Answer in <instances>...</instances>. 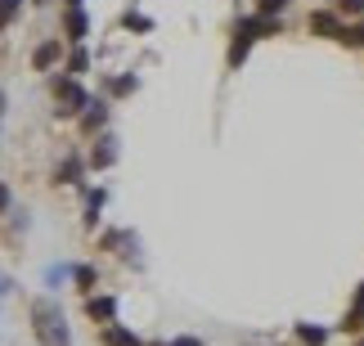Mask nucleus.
I'll list each match as a JSON object with an SVG mask.
<instances>
[{
	"label": "nucleus",
	"instance_id": "f257e3e1",
	"mask_svg": "<svg viewBox=\"0 0 364 346\" xmlns=\"http://www.w3.org/2000/svg\"><path fill=\"white\" fill-rule=\"evenodd\" d=\"M32 328H36L41 346H73V337H68V324H63V310L54 306V301H46V297L32 306Z\"/></svg>",
	"mask_w": 364,
	"mask_h": 346
},
{
	"label": "nucleus",
	"instance_id": "f03ea898",
	"mask_svg": "<svg viewBox=\"0 0 364 346\" xmlns=\"http://www.w3.org/2000/svg\"><path fill=\"white\" fill-rule=\"evenodd\" d=\"M54 104H59L63 117H73V113L86 108V90H81L77 81H59V86H54Z\"/></svg>",
	"mask_w": 364,
	"mask_h": 346
},
{
	"label": "nucleus",
	"instance_id": "7ed1b4c3",
	"mask_svg": "<svg viewBox=\"0 0 364 346\" xmlns=\"http://www.w3.org/2000/svg\"><path fill=\"white\" fill-rule=\"evenodd\" d=\"M86 310L95 315V320H113V315H117V301H113V297H90Z\"/></svg>",
	"mask_w": 364,
	"mask_h": 346
},
{
	"label": "nucleus",
	"instance_id": "20e7f679",
	"mask_svg": "<svg viewBox=\"0 0 364 346\" xmlns=\"http://www.w3.org/2000/svg\"><path fill=\"white\" fill-rule=\"evenodd\" d=\"M311 32H328V36H346L342 27H338V18L333 13H311Z\"/></svg>",
	"mask_w": 364,
	"mask_h": 346
},
{
	"label": "nucleus",
	"instance_id": "39448f33",
	"mask_svg": "<svg viewBox=\"0 0 364 346\" xmlns=\"http://www.w3.org/2000/svg\"><path fill=\"white\" fill-rule=\"evenodd\" d=\"M63 27H68V36H73V40H81V36H86V27H90V23H86V13H81V9L73 5V9H68V23H63Z\"/></svg>",
	"mask_w": 364,
	"mask_h": 346
},
{
	"label": "nucleus",
	"instance_id": "423d86ee",
	"mask_svg": "<svg viewBox=\"0 0 364 346\" xmlns=\"http://www.w3.org/2000/svg\"><path fill=\"white\" fill-rule=\"evenodd\" d=\"M54 59H59V40H46V45H41V50L32 54V63L41 67V72H46V67H50Z\"/></svg>",
	"mask_w": 364,
	"mask_h": 346
},
{
	"label": "nucleus",
	"instance_id": "0eeeda50",
	"mask_svg": "<svg viewBox=\"0 0 364 346\" xmlns=\"http://www.w3.org/2000/svg\"><path fill=\"white\" fill-rule=\"evenodd\" d=\"M18 5H23V0H0V27H9V23H14Z\"/></svg>",
	"mask_w": 364,
	"mask_h": 346
},
{
	"label": "nucleus",
	"instance_id": "6e6552de",
	"mask_svg": "<svg viewBox=\"0 0 364 346\" xmlns=\"http://www.w3.org/2000/svg\"><path fill=\"white\" fill-rule=\"evenodd\" d=\"M117 158V148H113V140H104L100 144V153H95V167H108V162Z\"/></svg>",
	"mask_w": 364,
	"mask_h": 346
},
{
	"label": "nucleus",
	"instance_id": "1a4fd4ad",
	"mask_svg": "<svg viewBox=\"0 0 364 346\" xmlns=\"http://www.w3.org/2000/svg\"><path fill=\"white\" fill-rule=\"evenodd\" d=\"M77 171H81V162H77V158H68L63 167H59V180H63V185H73V180H77Z\"/></svg>",
	"mask_w": 364,
	"mask_h": 346
},
{
	"label": "nucleus",
	"instance_id": "9d476101",
	"mask_svg": "<svg viewBox=\"0 0 364 346\" xmlns=\"http://www.w3.org/2000/svg\"><path fill=\"white\" fill-rule=\"evenodd\" d=\"M108 346H139L131 333H122V328H108Z\"/></svg>",
	"mask_w": 364,
	"mask_h": 346
},
{
	"label": "nucleus",
	"instance_id": "9b49d317",
	"mask_svg": "<svg viewBox=\"0 0 364 346\" xmlns=\"http://www.w3.org/2000/svg\"><path fill=\"white\" fill-rule=\"evenodd\" d=\"M360 320H364V288H360V297H355V310L346 315V328H355Z\"/></svg>",
	"mask_w": 364,
	"mask_h": 346
},
{
	"label": "nucleus",
	"instance_id": "f8f14e48",
	"mask_svg": "<svg viewBox=\"0 0 364 346\" xmlns=\"http://www.w3.org/2000/svg\"><path fill=\"white\" fill-rule=\"evenodd\" d=\"M77 283H81V288H90V283H95V270H90V266H81V270H77Z\"/></svg>",
	"mask_w": 364,
	"mask_h": 346
},
{
	"label": "nucleus",
	"instance_id": "ddd939ff",
	"mask_svg": "<svg viewBox=\"0 0 364 346\" xmlns=\"http://www.w3.org/2000/svg\"><path fill=\"white\" fill-rule=\"evenodd\" d=\"M284 5H288V0H261V9H265V13H270V9H284Z\"/></svg>",
	"mask_w": 364,
	"mask_h": 346
},
{
	"label": "nucleus",
	"instance_id": "4468645a",
	"mask_svg": "<svg viewBox=\"0 0 364 346\" xmlns=\"http://www.w3.org/2000/svg\"><path fill=\"white\" fill-rule=\"evenodd\" d=\"M176 346H198V342H193V337H180V342H176Z\"/></svg>",
	"mask_w": 364,
	"mask_h": 346
},
{
	"label": "nucleus",
	"instance_id": "2eb2a0df",
	"mask_svg": "<svg viewBox=\"0 0 364 346\" xmlns=\"http://www.w3.org/2000/svg\"><path fill=\"white\" fill-rule=\"evenodd\" d=\"M0 113H5V94H0Z\"/></svg>",
	"mask_w": 364,
	"mask_h": 346
},
{
	"label": "nucleus",
	"instance_id": "dca6fc26",
	"mask_svg": "<svg viewBox=\"0 0 364 346\" xmlns=\"http://www.w3.org/2000/svg\"><path fill=\"white\" fill-rule=\"evenodd\" d=\"M68 5H81V0H68Z\"/></svg>",
	"mask_w": 364,
	"mask_h": 346
}]
</instances>
